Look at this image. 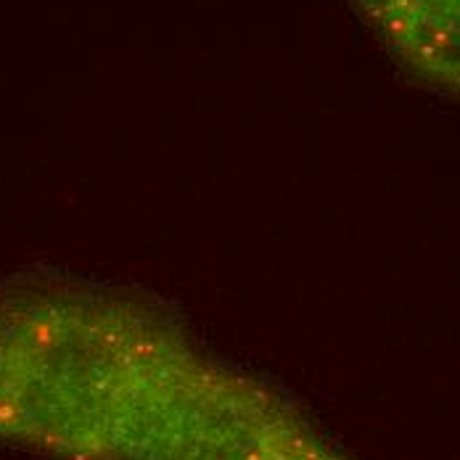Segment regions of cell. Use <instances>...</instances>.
<instances>
[{"label":"cell","instance_id":"obj_1","mask_svg":"<svg viewBox=\"0 0 460 460\" xmlns=\"http://www.w3.org/2000/svg\"><path fill=\"white\" fill-rule=\"evenodd\" d=\"M418 80L460 93V0H352Z\"/></svg>","mask_w":460,"mask_h":460}]
</instances>
